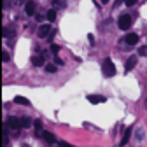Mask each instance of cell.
<instances>
[{
	"label": "cell",
	"mask_w": 147,
	"mask_h": 147,
	"mask_svg": "<svg viewBox=\"0 0 147 147\" xmlns=\"http://www.w3.org/2000/svg\"><path fill=\"white\" fill-rule=\"evenodd\" d=\"M138 54H140V56H147V46H142L138 49Z\"/></svg>",
	"instance_id": "18"
},
{
	"label": "cell",
	"mask_w": 147,
	"mask_h": 147,
	"mask_svg": "<svg viewBox=\"0 0 147 147\" xmlns=\"http://www.w3.org/2000/svg\"><path fill=\"white\" fill-rule=\"evenodd\" d=\"M40 138H44L47 144H56V138H54V135H53L51 131H46V130L40 133Z\"/></svg>",
	"instance_id": "8"
},
{
	"label": "cell",
	"mask_w": 147,
	"mask_h": 147,
	"mask_svg": "<svg viewBox=\"0 0 147 147\" xmlns=\"http://www.w3.org/2000/svg\"><path fill=\"white\" fill-rule=\"evenodd\" d=\"M117 25H119L121 30H128V28L133 25L131 16H130V14H121V16H119V20H117Z\"/></svg>",
	"instance_id": "2"
},
{
	"label": "cell",
	"mask_w": 147,
	"mask_h": 147,
	"mask_svg": "<svg viewBox=\"0 0 147 147\" xmlns=\"http://www.w3.org/2000/svg\"><path fill=\"white\" fill-rule=\"evenodd\" d=\"M51 51H53L54 54H58V51H61V49H60V46H58V44H51Z\"/></svg>",
	"instance_id": "19"
},
{
	"label": "cell",
	"mask_w": 147,
	"mask_h": 147,
	"mask_svg": "<svg viewBox=\"0 0 147 147\" xmlns=\"http://www.w3.org/2000/svg\"><path fill=\"white\" fill-rule=\"evenodd\" d=\"M54 63H56V65H58V67H60V65H63V60H61V58H58V56H56V58H54Z\"/></svg>",
	"instance_id": "22"
},
{
	"label": "cell",
	"mask_w": 147,
	"mask_h": 147,
	"mask_svg": "<svg viewBox=\"0 0 147 147\" xmlns=\"http://www.w3.org/2000/svg\"><path fill=\"white\" fill-rule=\"evenodd\" d=\"M124 42H126L128 46H135V44L138 42V35H137V33H128V35L124 37Z\"/></svg>",
	"instance_id": "6"
},
{
	"label": "cell",
	"mask_w": 147,
	"mask_h": 147,
	"mask_svg": "<svg viewBox=\"0 0 147 147\" xmlns=\"http://www.w3.org/2000/svg\"><path fill=\"white\" fill-rule=\"evenodd\" d=\"M130 135H131V128H128V130L124 131L123 140H121V145H126V144H128V140H130Z\"/></svg>",
	"instance_id": "15"
},
{
	"label": "cell",
	"mask_w": 147,
	"mask_h": 147,
	"mask_svg": "<svg viewBox=\"0 0 147 147\" xmlns=\"http://www.w3.org/2000/svg\"><path fill=\"white\" fill-rule=\"evenodd\" d=\"M46 18H47V21H54V20H56V9H49L47 12H46Z\"/></svg>",
	"instance_id": "13"
},
{
	"label": "cell",
	"mask_w": 147,
	"mask_h": 147,
	"mask_svg": "<svg viewBox=\"0 0 147 147\" xmlns=\"http://www.w3.org/2000/svg\"><path fill=\"white\" fill-rule=\"evenodd\" d=\"M54 9H65L67 7V0H53Z\"/></svg>",
	"instance_id": "12"
},
{
	"label": "cell",
	"mask_w": 147,
	"mask_h": 147,
	"mask_svg": "<svg viewBox=\"0 0 147 147\" xmlns=\"http://www.w3.org/2000/svg\"><path fill=\"white\" fill-rule=\"evenodd\" d=\"M107 98L105 96H102V95H89L88 96V102L89 103H93V105H96V103H103Z\"/></svg>",
	"instance_id": "5"
},
{
	"label": "cell",
	"mask_w": 147,
	"mask_h": 147,
	"mask_svg": "<svg viewBox=\"0 0 147 147\" xmlns=\"http://www.w3.org/2000/svg\"><path fill=\"white\" fill-rule=\"evenodd\" d=\"M137 2H138V0H124V4H126L128 7H130V5H135Z\"/></svg>",
	"instance_id": "21"
},
{
	"label": "cell",
	"mask_w": 147,
	"mask_h": 147,
	"mask_svg": "<svg viewBox=\"0 0 147 147\" xmlns=\"http://www.w3.org/2000/svg\"><path fill=\"white\" fill-rule=\"evenodd\" d=\"M51 33V26L49 25H42L40 28H39V32H37V35L40 37V39H44V37H47Z\"/></svg>",
	"instance_id": "10"
},
{
	"label": "cell",
	"mask_w": 147,
	"mask_h": 147,
	"mask_svg": "<svg viewBox=\"0 0 147 147\" xmlns=\"http://www.w3.org/2000/svg\"><path fill=\"white\" fill-rule=\"evenodd\" d=\"M35 2H33V0H28V2H26V5H25V12L28 14V16H35Z\"/></svg>",
	"instance_id": "7"
},
{
	"label": "cell",
	"mask_w": 147,
	"mask_h": 147,
	"mask_svg": "<svg viewBox=\"0 0 147 147\" xmlns=\"http://www.w3.org/2000/svg\"><path fill=\"white\" fill-rule=\"evenodd\" d=\"M14 103H20V105H30V100L25 96H14Z\"/></svg>",
	"instance_id": "14"
},
{
	"label": "cell",
	"mask_w": 147,
	"mask_h": 147,
	"mask_svg": "<svg viewBox=\"0 0 147 147\" xmlns=\"http://www.w3.org/2000/svg\"><path fill=\"white\" fill-rule=\"evenodd\" d=\"M32 124H33V123H32L28 117H23V119H21V128H30Z\"/></svg>",
	"instance_id": "16"
},
{
	"label": "cell",
	"mask_w": 147,
	"mask_h": 147,
	"mask_svg": "<svg viewBox=\"0 0 147 147\" xmlns=\"http://www.w3.org/2000/svg\"><path fill=\"white\" fill-rule=\"evenodd\" d=\"M137 56H130V58H128V61H126V65H124V70L126 72H130V70H133L135 68V65H137Z\"/></svg>",
	"instance_id": "9"
},
{
	"label": "cell",
	"mask_w": 147,
	"mask_h": 147,
	"mask_svg": "<svg viewBox=\"0 0 147 147\" xmlns=\"http://www.w3.org/2000/svg\"><path fill=\"white\" fill-rule=\"evenodd\" d=\"M102 70H103V76H105V77H112V76H116V65H114V61L110 60V58H105V60H103Z\"/></svg>",
	"instance_id": "1"
},
{
	"label": "cell",
	"mask_w": 147,
	"mask_h": 147,
	"mask_svg": "<svg viewBox=\"0 0 147 147\" xmlns=\"http://www.w3.org/2000/svg\"><path fill=\"white\" fill-rule=\"evenodd\" d=\"M2 5H4V7H7V5H9V0H2Z\"/></svg>",
	"instance_id": "23"
},
{
	"label": "cell",
	"mask_w": 147,
	"mask_h": 147,
	"mask_svg": "<svg viewBox=\"0 0 147 147\" xmlns=\"http://www.w3.org/2000/svg\"><path fill=\"white\" fill-rule=\"evenodd\" d=\"M32 63L35 67H44L46 65V54H35V56L32 58Z\"/></svg>",
	"instance_id": "4"
},
{
	"label": "cell",
	"mask_w": 147,
	"mask_h": 147,
	"mask_svg": "<svg viewBox=\"0 0 147 147\" xmlns=\"http://www.w3.org/2000/svg\"><path fill=\"white\" fill-rule=\"evenodd\" d=\"M0 58H2V61L5 63V61H9V54H7V51H2V56H0Z\"/></svg>",
	"instance_id": "20"
},
{
	"label": "cell",
	"mask_w": 147,
	"mask_h": 147,
	"mask_svg": "<svg viewBox=\"0 0 147 147\" xmlns=\"http://www.w3.org/2000/svg\"><path fill=\"white\" fill-rule=\"evenodd\" d=\"M58 70V65L54 63V65H46V72H49V74H54Z\"/></svg>",
	"instance_id": "17"
},
{
	"label": "cell",
	"mask_w": 147,
	"mask_h": 147,
	"mask_svg": "<svg viewBox=\"0 0 147 147\" xmlns=\"http://www.w3.org/2000/svg\"><path fill=\"white\" fill-rule=\"evenodd\" d=\"M7 124L2 128V145H9V135H7Z\"/></svg>",
	"instance_id": "11"
},
{
	"label": "cell",
	"mask_w": 147,
	"mask_h": 147,
	"mask_svg": "<svg viewBox=\"0 0 147 147\" xmlns=\"http://www.w3.org/2000/svg\"><path fill=\"white\" fill-rule=\"evenodd\" d=\"M5 124L11 128V130H21V119H18V117H14V116H11V117H7V121H5Z\"/></svg>",
	"instance_id": "3"
}]
</instances>
